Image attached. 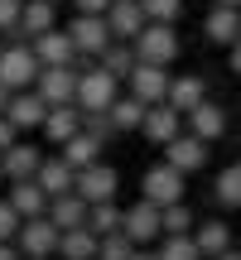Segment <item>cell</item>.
<instances>
[{
  "label": "cell",
  "mask_w": 241,
  "mask_h": 260,
  "mask_svg": "<svg viewBox=\"0 0 241 260\" xmlns=\"http://www.w3.org/2000/svg\"><path fill=\"white\" fill-rule=\"evenodd\" d=\"M116 96H120V77H111L102 63L77 68V111H106Z\"/></svg>",
  "instance_id": "cell-1"
},
{
  "label": "cell",
  "mask_w": 241,
  "mask_h": 260,
  "mask_svg": "<svg viewBox=\"0 0 241 260\" xmlns=\"http://www.w3.org/2000/svg\"><path fill=\"white\" fill-rule=\"evenodd\" d=\"M130 48H135L140 63L174 68V58H178V29H174V24H155V19H149V24L130 39Z\"/></svg>",
  "instance_id": "cell-2"
},
{
  "label": "cell",
  "mask_w": 241,
  "mask_h": 260,
  "mask_svg": "<svg viewBox=\"0 0 241 260\" xmlns=\"http://www.w3.org/2000/svg\"><path fill=\"white\" fill-rule=\"evenodd\" d=\"M188 174H178L174 164H149L145 174H140V198L145 203H155V207H169V203H184V193H188V183H184Z\"/></svg>",
  "instance_id": "cell-3"
},
{
  "label": "cell",
  "mask_w": 241,
  "mask_h": 260,
  "mask_svg": "<svg viewBox=\"0 0 241 260\" xmlns=\"http://www.w3.org/2000/svg\"><path fill=\"white\" fill-rule=\"evenodd\" d=\"M39 58L29 44H5L0 48V87H10V92H24V87H34L39 77Z\"/></svg>",
  "instance_id": "cell-4"
},
{
  "label": "cell",
  "mask_w": 241,
  "mask_h": 260,
  "mask_svg": "<svg viewBox=\"0 0 241 260\" xmlns=\"http://www.w3.org/2000/svg\"><path fill=\"white\" fill-rule=\"evenodd\" d=\"M68 39H73V48H77V63H82V58H102L106 44H111V24H106V15H73Z\"/></svg>",
  "instance_id": "cell-5"
},
{
  "label": "cell",
  "mask_w": 241,
  "mask_h": 260,
  "mask_svg": "<svg viewBox=\"0 0 241 260\" xmlns=\"http://www.w3.org/2000/svg\"><path fill=\"white\" fill-rule=\"evenodd\" d=\"M116 188H120V174L106 159H97V164H87V169H77V183H73V193L82 198V203H111L116 198Z\"/></svg>",
  "instance_id": "cell-6"
},
{
  "label": "cell",
  "mask_w": 241,
  "mask_h": 260,
  "mask_svg": "<svg viewBox=\"0 0 241 260\" xmlns=\"http://www.w3.org/2000/svg\"><path fill=\"white\" fill-rule=\"evenodd\" d=\"M120 232L130 236V246H155L159 236H164V226H159V207L140 198L135 207H126V212H120Z\"/></svg>",
  "instance_id": "cell-7"
},
{
  "label": "cell",
  "mask_w": 241,
  "mask_h": 260,
  "mask_svg": "<svg viewBox=\"0 0 241 260\" xmlns=\"http://www.w3.org/2000/svg\"><path fill=\"white\" fill-rule=\"evenodd\" d=\"M169 68H155V63H135L130 68V77H126V92L135 96V102H145V106H155V102H164V92H169Z\"/></svg>",
  "instance_id": "cell-8"
},
{
  "label": "cell",
  "mask_w": 241,
  "mask_h": 260,
  "mask_svg": "<svg viewBox=\"0 0 241 260\" xmlns=\"http://www.w3.org/2000/svg\"><path fill=\"white\" fill-rule=\"evenodd\" d=\"M34 92L48 106H73L77 102V68H39Z\"/></svg>",
  "instance_id": "cell-9"
},
{
  "label": "cell",
  "mask_w": 241,
  "mask_h": 260,
  "mask_svg": "<svg viewBox=\"0 0 241 260\" xmlns=\"http://www.w3.org/2000/svg\"><path fill=\"white\" fill-rule=\"evenodd\" d=\"M48 116V102L34 92V87H24V92H10V106H5V121L19 130V135H29V130H39Z\"/></svg>",
  "instance_id": "cell-10"
},
{
  "label": "cell",
  "mask_w": 241,
  "mask_h": 260,
  "mask_svg": "<svg viewBox=\"0 0 241 260\" xmlns=\"http://www.w3.org/2000/svg\"><path fill=\"white\" fill-rule=\"evenodd\" d=\"M164 164H174L178 174H198V169H207V140H198L193 130L174 135L164 145Z\"/></svg>",
  "instance_id": "cell-11"
},
{
  "label": "cell",
  "mask_w": 241,
  "mask_h": 260,
  "mask_svg": "<svg viewBox=\"0 0 241 260\" xmlns=\"http://www.w3.org/2000/svg\"><path fill=\"white\" fill-rule=\"evenodd\" d=\"M15 246H19V255H53L58 251V226L48 217H24L19 232H15Z\"/></svg>",
  "instance_id": "cell-12"
},
{
  "label": "cell",
  "mask_w": 241,
  "mask_h": 260,
  "mask_svg": "<svg viewBox=\"0 0 241 260\" xmlns=\"http://www.w3.org/2000/svg\"><path fill=\"white\" fill-rule=\"evenodd\" d=\"M140 135H145L149 145H169L174 135H184V111H174L169 102H155V106H145Z\"/></svg>",
  "instance_id": "cell-13"
},
{
  "label": "cell",
  "mask_w": 241,
  "mask_h": 260,
  "mask_svg": "<svg viewBox=\"0 0 241 260\" xmlns=\"http://www.w3.org/2000/svg\"><path fill=\"white\" fill-rule=\"evenodd\" d=\"M29 48H34V58L44 68H77V48H73V39H68V29H58V24L48 29V34H39Z\"/></svg>",
  "instance_id": "cell-14"
},
{
  "label": "cell",
  "mask_w": 241,
  "mask_h": 260,
  "mask_svg": "<svg viewBox=\"0 0 241 260\" xmlns=\"http://www.w3.org/2000/svg\"><path fill=\"white\" fill-rule=\"evenodd\" d=\"M184 121H188V130H193L198 140H207V145H213V140L227 135V106L213 102V96H203V102H198L193 111L184 116Z\"/></svg>",
  "instance_id": "cell-15"
},
{
  "label": "cell",
  "mask_w": 241,
  "mask_h": 260,
  "mask_svg": "<svg viewBox=\"0 0 241 260\" xmlns=\"http://www.w3.org/2000/svg\"><path fill=\"white\" fill-rule=\"evenodd\" d=\"M0 164H5V183H19V178H34V174H39V164H44V149L29 145V140L19 135L15 145L0 154Z\"/></svg>",
  "instance_id": "cell-16"
},
{
  "label": "cell",
  "mask_w": 241,
  "mask_h": 260,
  "mask_svg": "<svg viewBox=\"0 0 241 260\" xmlns=\"http://www.w3.org/2000/svg\"><path fill=\"white\" fill-rule=\"evenodd\" d=\"M203 34H207V44L232 48L236 39H241V10H232V5H213V10H207V19H203Z\"/></svg>",
  "instance_id": "cell-17"
},
{
  "label": "cell",
  "mask_w": 241,
  "mask_h": 260,
  "mask_svg": "<svg viewBox=\"0 0 241 260\" xmlns=\"http://www.w3.org/2000/svg\"><path fill=\"white\" fill-rule=\"evenodd\" d=\"M77 130H82V111H77V102H73V106H48V116H44V125H39V135H44L48 145H68Z\"/></svg>",
  "instance_id": "cell-18"
},
{
  "label": "cell",
  "mask_w": 241,
  "mask_h": 260,
  "mask_svg": "<svg viewBox=\"0 0 241 260\" xmlns=\"http://www.w3.org/2000/svg\"><path fill=\"white\" fill-rule=\"evenodd\" d=\"M106 24H111V39H126V44H130V39H135L149 19H145V10H140V0H111Z\"/></svg>",
  "instance_id": "cell-19"
},
{
  "label": "cell",
  "mask_w": 241,
  "mask_h": 260,
  "mask_svg": "<svg viewBox=\"0 0 241 260\" xmlns=\"http://www.w3.org/2000/svg\"><path fill=\"white\" fill-rule=\"evenodd\" d=\"M34 183L44 188L48 198H58V193H73V183H77V169H68V164H63V154H44V164H39Z\"/></svg>",
  "instance_id": "cell-20"
},
{
  "label": "cell",
  "mask_w": 241,
  "mask_h": 260,
  "mask_svg": "<svg viewBox=\"0 0 241 260\" xmlns=\"http://www.w3.org/2000/svg\"><path fill=\"white\" fill-rule=\"evenodd\" d=\"M48 222L58 226V232H73V226H87V203L77 193H58V198H48Z\"/></svg>",
  "instance_id": "cell-21"
},
{
  "label": "cell",
  "mask_w": 241,
  "mask_h": 260,
  "mask_svg": "<svg viewBox=\"0 0 241 260\" xmlns=\"http://www.w3.org/2000/svg\"><path fill=\"white\" fill-rule=\"evenodd\" d=\"M5 203L15 207L19 217H44V212H48V193L34 183V178H19V183H10Z\"/></svg>",
  "instance_id": "cell-22"
},
{
  "label": "cell",
  "mask_w": 241,
  "mask_h": 260,
  "mask_svg": "<svg viewBox=\"0 0 241 260\" xmlns=\"http://www.w3.org/2000/svg\"><path fill=\"white\" fill-rule=\"evenodd\" d=\"M203 96H207V82H203V77H193V73H184V77H169V92H164V102L174 106V111H184V116H188L198 102H203Z\"/></svg>",
  "instance_id": "cell-23"
},
{
  "label": "cell",
  "mask_w": 241,
  "mask_h": 260,
  "mask_svg": "<svg viewBox=\"0 0 241 260\" xmlns=\"http://www.w3.org/2000/svg\"><path fill=\"white\" fill-rule=\"evenodd\" d=\"M97 241L102 236L87 232V226H73V232H58V260H97Z\"/></svg>",
  "instance_id": "cell-24"
},
{
  "label": "cell",
  "mask_w": 241,
  "mask_h": 260,
  "mask_svg": "<svg viewBox=\"0 0 241 260\" xmlns=\"http://www.w3.org/2000/svg\"><path fill=\"white\" fill-rule=\"evenodd\" d=\"M193 241H198V251H203V260H213V255H222L227 246H236L227 222H193Z\"/></svg>",
  "instance_id": "cell-25"
},
{
  "label": "cell",
  "mask_w": 241,
  "mask_h": 260,
  "mask_svg": "<svg viewBox=\"0 0 241 260\" xmlns=\"http://www.w3.org/2000/svg\"><path fill=\"white\" fill-rule=\"evenodd\" d=\"M58 154H63L68 169H87V164H97V159H102V140H92L87 130H77L68 145H58Z\"/></svg>",
  "instance_id": "cell-26"
},
{
  "label": "cell",
  "mask_w": 241,
  "mask_h": 260,
  "mask_svg": "<svg viewBox=\"0 0 241 260\" xmlns=\"http://www.w3.org/2000/svg\"><path fill=\"white\" fill-rule=\"evenodd\" d=\"M106 116H111L116 135H130V130H140V121H145V102H135L130 92H120L111 106H106Z\"/></svg>",
  "instance_id": "cell-27"
},
{
  "label": "cell",
  "mask_w": 241,
  "mask_h": 260,
  "mask_svg": "<svg viewBox=\"0 0 241 260\" xmlns=\"http://www.w3.org/2000/svg\"><path fill=\"white\" fill-rule=\"evenodd\" d=\"M97 63H102L111 77H120V82H126V77H130V68H135L140 58H135V48H130L126 39H111V44H106V53L97 58Z\"/></svg>",
  "instance_id": "cell-28"
},
{
  "label": "cell",
  "mask_w": 241,
  "mask_h": 260,
  "mask_svg": "<svg viewBox=\"0 0 241 260\" xmlns=\"http://www.w3.org/2000/svg\"><path fill=\"white\" fill-rule=\"evenodd\" d=\"M120 212H126V207H116V198L111 203H87V232H97V236L120 232Z\"/></svg>",
  "instance_id": "cell-29"
},
{
  "label": "cell",
  "mask_w": 241,
  "mask_h": 260,
  "mask_svg": "<svg viewBox=\"0 0 241 260\" xmlns=\"http://www.w3.org/2000/svg\"><path fill=\"white\" fill-rule=\"evenodd\" d=\"M213 198H217V207H241V164H227L213 178Z\"/></svg>",
  "instance_id": "cell-30"
},
{
  "label": "cell",
  "mask_w": 241,
  "mask_h": 260,
  "mask_svg": "<svg viewBox=\"0 0 241 260\" xmlns=\"http://www.w3.org/2000/svg\"><path fill=\"white\" fill-rule=\"evenodd\" d=\"M193 207H188V198L184 203H169V207H159V226H164V236H184V232H193Z\"/></svg>",
  "instance_id": "cell-31"
},
{
  "label": "cell",
  "mask_w": 241,
  "mask_h": 260,
  "mask_svg": "<svg viewBox=\"0 0 241 260\" xmlns=\"http://www.w3.org/2000/svg\"><path fill=\"white\" fill-rule=\"evenodd\" d=\"M159 260H203V251H198V241H193V232H184V236H159Z\"/></svg>",
  "instance_id": "cell-32"
},
{
  "label": "cell",
  "mask_w": 241,
  "mask_h": 260,
  "mask_svg": "<svg viewBox=\"0 0 241 260\" xmlns=\"http://www.w3.org/2000/svg\"><path fill=\"white\" fill-rule=\"evenodd\" d=\"M140 10H145V19H155V24H174V19L184 15V0H140Z\"/></svg>",
  "instance_id": "cell-33"
},
{
  "label": "cell",
  "mask_w": 241,
  "mask_h": 260,
  "mask_svg": "<svg viewBox=\"0 0 241 260\" xmlns=\"http://www.w3.org/2000/svg\"><path fill=\"white\" fill-rule=\"evenodd\" d=\"M130 251H135V246H130L126 232H111V236L97 241V260H130Z\"/></svg>",
  "instance_id": "cell-34"
},
{
  "label": "cell",
  "mask_w": 241,
  "mask_h": 260,
  "mask_svg": "<svg viewBox=\"0 0 241 260\" xmlns=\"http://www.w3.org/2000/svg\"><path fill=\"white\" fill-rule=\"evenodd\" d=\"M82 130L92 140H102V145H106V140H116V125H111V116H106V111H82Z\"/></svg>",
  "instance_id": "cell-35"
},
{
  "label": "cell",
  "mask_w": 241,
  "mask_h": 260,
  "mask_svg": "<svg viewBox=\"0 0 241 260\" xmlns=\"http://www.w3.org/2000/svg\"><path fill=\"white\" fill-rule=\"evenodd\" d=\"M19 222H24V217H19L15 207H10L5 198H0V241H15V232H19Z\"/></svg>",
  "instance_id": "cell-36"
},
{
  "label": "cell",
  "mask_w": 241,
  "mask_h": 260,
  "mask_svg": "<svg viewBox=\"0 0 241 260\" xmlns=\"http://www.w3.org/2000/svg\"><path fill=\"white\" fill-rule=\"evenodd\" d=\"M19 10H24V0H0V34L19 24Z\"/></svg>",
  "instance_id": "cell-37"
},
{
  "label": "cell",
  "mask_w": 241,
  "mask_h": 260,
  "mask_svg": "<svg viewBox=\"0 0 241 260\" xmlns=\"http://www.w3.org/2000/svg\"><path fill=\"white\" fill-rule=\"evenodd\" d=\"M73 10H77V15H106L111 0H73Z\"/></svg>",
  "instance_id": "cell-38"
},
{
  "label": "cell",
  "mask_w": 241,
  "mask_h": 260,
  "mask_svg": "<svg viewBox=\"0 0 241 260\" xmlns=\"http://www.w3.org/2000/svg\"><path fill=\"white\" fill-rule=\"evenodd\" d=\"M15 140H19V130H15V125H10V121H5V116H0V154H5V149H10V145H15Z\"/></svg>",
  "instance_id": "cell-39"
},
{
  "label": "cell",
  "mask_w": 241,
  "mask_h": 260,
  "mask_svg": "<svg viewBox=\"0 0 241 260\" xmlns=\"http://www.w3.org/2000/svg\"><path fill=\"white\" fill-rule=\"evenodd\" d=\"M0 260H24V255H19L15 241H0Z\"/></svg>",
  "instance_id": "cell-40"
},
{
  "label": "cell",
  "mask_w": 241,
  "mask_h": 260,
  "mask_svg": "<svg viewBox=\"0 0 241 260\" xmlns=\"http://www.w3.org/2000/svg\"><path fill=\"white\" fill-rule=\"evenodd\" d=\"M130 260H159V251H155V246H135V251H130Z\"/></svg>",
  "instance_id": "cell-41"
},
{
  "label": "cell",
  "mask_w": 241,
  "mask_h": 260,
  "mask_svg": "<svg viewBox=\"0 0 241 260\" xmlns=\"http://www.w3.org/2000/svg\"><path fill=\"white\" fill-rule=\"evenodd\" d=\"M227 53H232V73L241 77V39H236V44H232V48H227Z\"/></svg>",
  "instance_id": "cell-42"
},
{
  "label": "cell",
  "mask_w": 241,
  "mask_h": 260,
  "mask_svg": "<svg viewBox=\"0 0 241 260\" xmlns=\"http://www.w3.org/2000/svg\"><path fill=\"white\" fill-rule=\"evenodd\" d=\"M213 260H241V246H227L222 255H213Z\"/></svg>",
  "instance_id": "cell-43"
},
{
  "label": "cell",
  "mask_w": 241,
  "mask_h": 260,
  "mask_svg": "<svg viewBox=\"0 0 241 260\" xmlns=\"http://www.w3.org/2000/svg\"><path fill=\"white\" fill-rule=\"evenodd\" d=\"M5 106H10V87H0V116H5Z\"/></svg>",
  "instance_id": "cell-44"
},
{
  "label": "cell",
  "mask_w": 241,
  "mask_h": 260,
  "mask_svg": "<svg viewBox=\"0 0 241 260\" xmlns=\"http://www.w3.org/2000/svg\"><path fill=\"white\" fill-rule=\"evenodd\" d=\"M217 5H232V10H241V0H217Z\"/></svg>",
  "instance_id": "cell-45"
},
{
  "label": "cell",
  "mask_w": 241,
  "mask_h": 260,
  "mask_svg": "<svg viewBox=\"0 0 241 260\" xmlns=\"http://www.w3.org/2000/svg\"><path fill=\"white\" fill-rule=\"evenodd\" d=\"M24 260H58V255H24Z\"/></svg>",
  "instance_id": "cell-46"
},
{
  "label": "cell",
  "mask_w": 241,
  "mask_h": 260,
  "mask_svg": "<svg viewBox=\"0 0 241 260\" xmlns=\"http://www.w3.org/2000/svg\"><path fill=\"white\" fill-rule=\"evenodd\" d=\"M0 183H5V164H0Z\"/></svg>",
  "instance_id": "cell-47"
},
{
  "label": "cell",
  "mask_w": 241,
  "mask_h": 260,
  "mask_svg": "<svg viewBox=\"0 0 241 260\" xmlns=\"http://www.w3.org/2000/svg\"><path fill=\"white\" fill-rule=\"evenodd\" d=\"M0 48H5V34H0Z\"/></svg>",
  "instance_id": "cell-48"
},
{
  "label": "cell",
  "mask_w": 241,
  "mask_h": 260,
  "mask_svg": "<svg viewBox=\"0 0 241 260\" xmlns=\"http://www.w3.org/2000/svg\"><path fill=\"white\" fill-rule=\"evenodd\" d=\"M53 5H58V0H53Z\"/></svg>",
  "instance_id": "cell-49"
},
{
  "label": "cell",
  "mask_w": 241,
  "mask_h": 260,
  "mask_svg": "<svg viewBox=\"0 0 241 260\" xmlns=\"http://www.w3.org/2000/svg\"><path fill=\"white\" fill-rule=\"evenodd\" d=\"M236 246H241V241H236Z\"/></svg>",
  "instance_id": "cell-50"
}]
</instances>
